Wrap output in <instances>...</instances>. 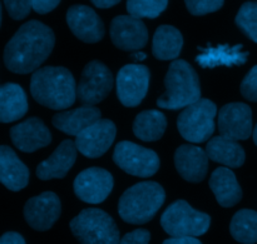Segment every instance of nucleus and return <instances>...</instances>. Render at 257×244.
Here are the masks:
<instances>
[{
	"mask_svg": "<svg viewBox=\"0 0 257 244\" xmlns=\"http://www.w3.org/2000/svg\"><path fill=\"white\" fill-rule=\"evenodd\" d=\"M55 44L53 30L38 20H29L17 30L4 49V64L15 74H28L39 69Z\"/></svg>",
	"mask_w": 257,
	"mask_h": 244,
	"instance_id": "nucleus-1",
	"label": "nucleus"
},
{
	"mask_svg": "<svg viewBox=\"0 0 257 244\" xmlns=\"http://www.w3.org/2000/svg\"><path fill=\"white\" fill-rule=\"evenodd\" d=\"M30 93L37 103L54 110L68 109L77 99V84L64 67H44L35 70L30 79Z\"/></svg>",
	"mask_w": 257,
	"mask_h": 244,
	"instance_id": "nucleus-2",
	"label": "nucleus"
},
{
	"mask_svg": "<svg viewBox=\"0 0 257 244\" xmlns=\"http://www.w3.org/2000/svg\"><path fill=\"white\" fill-rule=\"evenodd\" d=\"M166 92L157 99L163 109H185L201 99L200 78L192 65L183 59H176L170 64L165 77Z\"/></svg>",
	"mask_w": 257,
	"mask_h": 244,
	"instance_id": "nucleus-3",
	"label": "nucleus"
},
{
	"mask_svg": "<svg viewBox=\"0 0 257 244\" xmlns=\"http://www.w3.org/2000/svg\"><path fill=\"white\" fill-rule=\"evenodd\" d=\"M165 199L166 193L158 183H137L123 193L118 204V213L125 223L146 224L157 214Z\"/></svg>",
	"mask_w": 257,
	"mask_h": 244,
	"instance_id": "nucleus-4",
	"label": "nucleus"
},
{
	"mask_svg": "<svg viewBox=\"0 0 257 244\" xmlns=\"http://www.w3.org/2000/svg\"><path fill=\"white\" fill-rule=\"evenodd\" d=\"M69 227L80 244L120 243L119 229L113 218L97 208L82 210L70 222Z\"/></svg>",
	"mask_w": 257,
	"mask_h": 244,
	"instance_id": "nucleus-5",
	"label": "nucleus"
},
{
	"mask_svg": "<svg viewBox=\"0 0 257 244\" xmlns=\"http://www.w3.org/2000/svg\"><path fill=\"white\" fill-rule=\"evenodd\" d=\"M211 218L186 200H176L163 212L161 227L170 237H201L210 229Z\"/></svg>",
	"mask_w": 257,
	"mask_h": 244,
	"instance_id": "nucleus-6",
	"label": "nucleus"
},
{
	"mask_svg": "<svg viewBox=\"0 0 257 244\" xmlns=\"http://www.w3.org/2000/svg\"><path fill=\"white\" fill-rule=\"evenodd\" d=\"M217 107L210 99H200L180 113L177 128L183 139L191 143H203L215 132Z\"/></svg>",
	"mask_w": 257,
	"mask_h": 244,
	"instance_id": "nucleus-7",
	"label": "nucleus"
},
{
	"mask_svg": "<svg viewBox=\"0 0 257 244\" xmlns=\"http://www.w3.org/2000/svg\"><path fill=\"white\" fill-rule=\"evenodd\" d=\"M113 160L120 169L138 178H150L160 169L157 153L128 140L115 145Z\"/></svg>",
	"mask_w": 257,
	"mask_h": 244,
	"instance_id": "nucleus-8",
	"label": "nucleus"
},
{
	"mask_svg": "<svg viewBox=\"0 0 257 244\" xmlns=\"http://www.w3.org/2000/svg\"><path fill=\"white\" fill-rule=\"evenodd\" d=\"M114 79L109 68L99 60L85 65L77 87V97L83 105L94 107L108 97L113 89Z\"/></svg>",
	"mask_w": 257,
	"mask_h": 244,
	"instance_id": "nucleus-9",
	"label": "nucleus"
},
{
	"mask_svg": "<svg viewBox=\"0 0 257 244\" xmlns=\"http://www.w3.org/2000/svg\"><path fill=\"white\" fill-rule=\"evenodd\" d=\"M113 175L103 168H88L77 175L74 180V193L80 200L89 204H100L113 190Z\"/></svg>",
	"mask_w": 257,
	"mask_h": 244,
	"instance_id": "nucleus-10",
	"label": "nucleus"
},
{
	"mask_svg": "<svg viewBox=\"0 0 257 244\" xmlns=\"http://www.w3.org/2000/svg\"><path fill=\"white\" fill-rule=\"evenodd\" d=\"M150 85V70L142 64H127L117 75V95L124 107H137Z\"/></svg>",
	"mask_w": 257,
	"mask_h": 244,
	"instance_id": "nucleus-11",
	"label": "nucleus"
},
{
	"mask_svg": "<svg viewBox=\"0 0 257 244\" xmlns=\"http://www.w3.org/2000/svg\"><path fill=\"white\" fill-rule=\"evenodd\" d=\"M117 135L115 124L109 119H99L77 135L75 147L87 158H99L107 153Z\"/></svg>",
	"mask_w": 257,
	"mask_h": 244,
	"instance_id": "nucleus-12",
	"label": "nucleus"
},
{
	"mask_svg": "<svg viewBox=\"0 0 257 244\" xmlns=\"http://www.w3.org/2000/svg\"><path fill=\"white\" fill-rule=\"evenodd\" d=\"M62 205L58 195L53 192H44L33 197L25 203L24 218L29 227L38 232L49 230L59 219Z\"/></svg>",
	"mask_w": 257,
	"mask_h": 244,
	"instance_id": "nucleus-13",
	"label": "nucleus"
},
{
	"mask_svg": "<svg viewBox=\"0 0 257 244\" xmlns=\"http://www.w3.org/2000/svg\"><path fill=\"white\" fill-rule=\"evenodd\" d=\"M221 135L233 140H245L253 133L252 110L245 103H230L218 114Z\"/></svg>",
	"mask_w": 257,
	"mask_h": 244,
	"instance_id": "nucleus-14",
	"label": "nucleus"
},
{
	"mask_svg": "<svg viewBox=\"0 0 257 244\" xmlns=\"http://www.w3.org/2000/svg\"><path fill=\"white\" fill-rule=\"evenodd\" d=\"M110 38L119 49L137 52L147 44L148 30L141 19L132 15H118L110 24Z\"/></svg>",
	"mask_w": 257,
	"mask_h": 244,
	"instance_id": "nucleus-15",
	"label": "nucleus"
},
{
	"mask_svg": "<svg viewBox=\"0 0 257 244\" xmlns=\"http://www.w3.org/2000/svg\"><path fill=\"white\" fill-rule=\"evenodd\" d=\"M67 24L73 34L84 43H98L105 34L100 17L87 5H72L67 12Z\"/></svg>",
	"mask_w": 257,
	"mask_h": 244,
	"instance_id": "nucleus-16",
	"label": "nucleus"
},
{
	"mask_svg": "<svg viewBox=\"0 0 257 244\" xmlns=\"http://www.w3.org/2000/svg\"><path fill=\"white\" fill-rule=\"evenodd\" d=\"M10 139L15 148L24 153H33L45 148L52 142V134L39 118H29L10 129Z\"/></svg>",
	"mask_w": 257,
	"mask_h": 244,
	"instance_id": "nucleus-17",
	"label": "nucleus"
},
{
	"mask_svg": "<svg viewBox=\"0 0 257 244\" xmlns=\"http://www.w3.org/2000/svg\"><path fill=\"white\" fill-rule=\"evenodd\" d=\"M175 165L183 179L190 183H200L207 175V153L195 145L183 144L176 149Z\"/></svg>",
	"mask_w": 257,
	"mask_h": 244,
	"instance_id": "nucleus-18",
	"label": "nucleus"
},
{
	"mask_svg": "<svg viewBox=\"0 0 257 244\" xmlns=\"http://www.w3.org/2000/svg\"><path fill=\"white\" fill-rule=\"evenodd\" d=\"M77 147L73 140H63L48 159L37 167V177L40 180L63 179L74 165Z\"/></svg>",
	"mask_w": 257,
	"mask_h": 244,
	"instance_id": "nucleus-19",
	"label": "nucleus"
},
{
	"mask_svg": "<svg viewBox=\"0 0 257 244\" xmlns=\"http://www.w3.org/2000/svg\"><path fill=\"white\" fill-rule=\"evenodd\" d=\"M29 182V170L8 145H0V183L12 192L24 189Z\"/></svg>",
	"mask_w": 257,
	"mask_h": 244,
	"instance_id": "nucleus-20",
	"label": "nucleus"
},
{
	"mask_svg": "<svg viewBox=\"0 0 257 244\" xmlns=\"http://www.w3.org/2000/svg\"><path fill=\"white\" fill-rule=\"evenodd\" d=\"M102 113L98 108L90 105H83L73 110L60 112L53 117L52 123L58 130L68 135L77 137L78 134L87 129L89 125L102 119Z\"/></svg>",
	"mask_w": 257,
	"mask_h": 244,
	"instance_id": "nucleus-21",
	"label": "nucleus"
},
{
	"mask_svg": "<svg viewBox=\"0 0 257 244\" xmlns=\"http://www.w3.org/2000/svg\"><path fill=\"white\" fill-rule=\"evenodd\" d=\"M243 45L221 44L217 47L198 48L200 54L196 57L198 64L202 68L216 67H233V65H243L247 62L248 52H243Z\"/></svg>",
	"mask_w": 257,
	"mask_h": 244,
	"instance_id": "nucleus-22",
	"label": "nucleus"
},
{
	"mask_svg": "<svg viewBox=\"0 0 257 244\" xmlns=\"http://www.w3.org/2000/svg\"><path fill=\"white\" fill-rule=\"evenodd\" d=\"M210 188L218 204L223 208L235 207L242 199V189L230 168H217L211 174Z\"/></svg>",
	"mask_w": 257,
	"mask_h": 244,
	"instance_id": "nucleus-23",
	"label": "nucleus"
},
{
	"mask_svg": "<svg viewBox=\"0 0 257 244\" xmlns=\"http://www.w3.org/2000/svg\"><path fill=\"white\" fill-rule=\"evenodd\" d=\"M206 153L208 159L226 165L227 168L242 167L246 160V153L240 143L223 135L210 139L206 145Z\"/></svg>",
	"mask_w": 257,
	"mask_h": 244,
	"instance_id": "nucleus-24",
	"label": "nucleus"
},
{
	"mask_svg": "<svg viewBox=\"0 0 257 244\" xmlns=\"http://www.w3.org/2000/svg\"><path fill=\"white\" fill-rule=\"evenodd\" d=\"M27 94L19 84L0 85V123H12L27 114Z\"/></svg>",
	"mask_w": 257,
	"mask_h": 244,
	"instance_id": "nucleus-25",
	"label": "nucleus"
},
{
	"mask_svg": "<svg viewBox=\"0 0 257 244\" xmlns=\"http://www.w3.org/2000/svg\"><path fill=\"white\" fill-rule=\"evenodd\" d=\"M183 47V37L177 28L161 25L152 40V54L158 60H176Z\"/></svg>",
	"mask_w": 257,
	"mask_h": 244,
	"instance_id": "nucleus-26",
	"label": "nucleus"
},
{
	"mask_svg": "<svg viewBox=\"0 0 257 244\" xmlns=\"http://www.w3.org/2000/svg\"><path fill=\"white\" fill-rule=\"evenodd\" d=\"M167 128V119L160 110H143L135 118L132 129L136 137L143 142L161 139Z\"/></svg>",
	"mask_w": 257,
	"mask_h": 244,
	"instance_id": "nucleus-27",
	"label": "nucleus"
},
{
	"mask_svg": "<svg viewBox=\"0 0 257 244\" xmlns=\"http://www.w3.org/2000/svg\"><path fill=\"white\" fill-rule=\"evenodd\" d=\"M233 239L242 244L257 243V212L252 209H241L233 215L230 224Z\"/></svg>",
	"mask_w": 257,
	"mask_h": 244,
	"instance_id": "nucleus-28",
	"label": "nucleus"
},
{
	"mask_svg": "<svg viewBox=\"0 0 257 244\" xmlns=\"http://www.w3.org/2000/svg\"><path fill=\"white\" fill-rule=\"evenodd\" d=\"M168 0H127V10L130 15L142 19V18L160 17L166 10Z\"/></svg>",
	"mask_w": 257,
	"mask_h": 244,
	"instance_id": "nucleus-29",
	"label": "nucleus"
},
{
	"mask_svg": "<svg viewBox=\"0 0 257 244\" xmlns=\"http://www.w3.org/2000/svg\"><path fill=\"white\" fill-rule=\"evenodd\" d=\"M237 27L257 43V2H246L236 15Z\"/></svg>",
	"mask_w": 257,
	"mask_h": 244,
	"instance_id": "nucleus-30",
	"label": "nucleus"
},
{
	"mask_svg": "<svg viewBox=\"0 0 257 244\" xmlns=\"http://www.w3.org/2000/svg\"><path fill=\"white\" fill-rule=\"evenodd\" d=\"M185 3L192 15H206L221 9L225 0H185Z\"/></svg>",
	"mask_w": 257,
	"mask_h": 244,
	"instance_id": "nucleus-31",
	"label": "nucleus"
},
{
	"mask_svg": "<svg viewBox=\"0 0 257 244\" xmlns=\"http://www.w3.org/2000/svg\"><path fill=\"white\" fill-rule=\"evenodd\" d=\"M4 5L8 14L14 20L24 19L33 9L32 0H4Z\"/></svg>",
	"mask_w": 257,
	"mask_h": 244,
	"instance_id": "nucleus-32",
	"label": "nucleus"
},
{
	"mask_svg": "<svg viewBox=\"0 0 257 244\" xmlns=\"http://www.w3.org/2000/svg\"><path fill=\"white\" fill-rule=\"evenodd\" d=\"M241 94L251 102H257V65L252 68L241 83Z\"/></svg>",
	"mask_w": 257,
	"mask_h": 244,
	"instance_id": "nucleus-33",
	"label": "nucleus"
},
{
	"mask_svg": "<svg viewBox=\"0 0 257 244\" xmlns=\"http://www.w3.org/2000/svg\"><path fill=\"white\" fill-rule=\"evenodd\" d=\"M151 234L146 229H136L120 239L119 244H150Z\"/></svg>",
	"mask_w": 257,
	"mask_h": 244,
	"instance_id": "nucleus-34",
	"label": "nucleus"
},
{
	"mask_svg": "<svg viewBox=\"0 0 257 244\" xmlns=\"http://www.w3.org/2000/svg\"><path fill=\"white\" fill-rule=\"evenodd\" d=\"M59 3L60 0H32V7L38 14H47L54 10Z\"/></svg>",
	"mask_w": 257,
	"mask_h": 244,
	"instance_id": "nucleus-35",
	"label": "nucleus"
},
{
	"mask_svg": "<svg viewBox=\"0 0 257 244\" xmlns=\"http://www.w3.org/2000/svg\"><path fill=\"white\" fill-rule=\"evenodd\" d=\"M0 244H25V240L19 233L8 232L0 237Z\"/></svg>",
	"mask_w": 257,
	"mask_h": 244,
	"instance_id": "nucleus-36",
	"label": "nucleus"
},
{
	"mask_svg": "<svg viewBox=\"0 0 257 244\" xmlns=\"http://www.w3.org/2000/svg\"><path fill=\"white\" fill-rule=\"evenodd\" d=\"M163 244H202L195 237H172L166 239Z\"/></svg>",
	"mask_w": 257,
	"mask_h": 244,
	"instance_id": "nucleus-37",
	"label": "nucleus"
},
{
	"mask_svg": "<svg viewBox=\"0 0 257 244\" xmlns=\"http://www.w3.org/2000/svg\"><path fill=\"white\" fill-rule=\"evenodd\" d=\"M93 4L97 8H102V9H107V8L114 7L117 5L120 0H90Z\"/></svg>",
	"mask_w": 257,
	"mask_h": 244,
	"instance_id": "nucleus-38",
	"label": "nucleus"
},
{
	"mask_svg": "<svg viewBox=\"0 0 257 244\" xmlns=\"http://www.w3.org/2000/svg\"><path fill=\"white\" fill-rule=\"evenodd\" d=\"M146 57H147V55H146L143 52H140V50H137V52H135L132 54V59L136 60V62H141V60H145Z\"/></svg>",
	"mask_w": 257,
	"mask_h": 244,
	"instance_id": "nucleus-39",
	"label": "nucleus"
},
{
	"mask_svg": "<svg viewBox=\"0 0 257 244\" xmlns=\"http://www.w3.org/2000/svg\"><path fill=\"white\" fill-rule=\"evenodd\" d=\"M253 142H255V144L257 145V124H256V127H255V129H253Z\"/></svg>",
	"mask_w": 257,
	"mask_h": 244,
	"instance_id": "nucleus-40",
	"label": "nucleus"
},
{
	"mask_svg": "<svg viewBox=\"0 0 257 244\" xmlns=\"http://www.w3.org/2000/svg\"><path fill=\"white\" fill-rule=\"evenodd\" d=\"M0 24H2V5H0Z\"/></svg>",
	"mask_w": 257,
	"mask_h": 244,
	"instance_id": "nucleus-41",
	"label": "nucleus"
}]
</instances>
